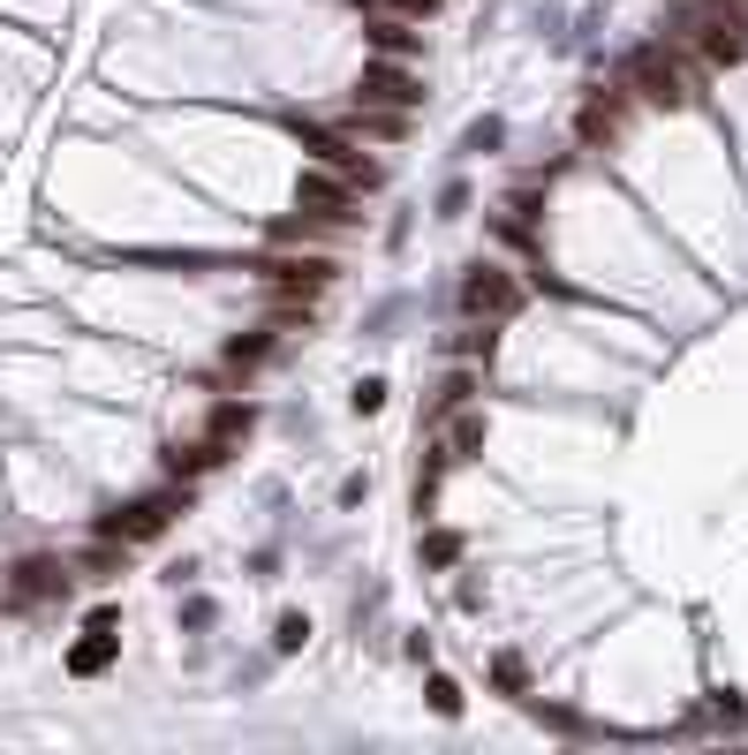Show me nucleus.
I'll list each match as a JSON object with an SVG mask.
<instances>
[{
  "label": "nucleus",
  "instance_id": "6",
  "mask_svg": "<svg viewBox=\"0 0 748 755\" xmlns=\"http://www.w3.org/2000/svg\"><path fill=\"white\" fill-rule=\"evenodd\" d=\"M53 597H69V559H45V551L16 559V575H8V589H0V604H16V612L53 604Z\"/></svg>",
  "mask_w": 748,
  "mask_h": 755
},
{
  "label": "nucleus",
  "instance_id": "17",
  "mask_svg": "<svg viewBox=\"0 0 748 755\" xmlns=\"http://www.w3.org/2000/svg\"><path fill=\"white\" fill-rule=\"evenodd\" d=\"M423 695H431V711H439V717H461V687L447 680V672H431V687H423Z\"/></svg>",
  "mask_w": 748,
  "mask_h": 755
},
{
  "label": "nucleus",
  "instance_id": "21",
  "mask_svg": "<svg viewBox=\"0 0 748 755\" xmlns=\"http://www.w3.org/2000/svg\"><path fill=\"white\" fill-rule=\"evenodd\" d=\"M265 355H273V340H235V348H227V363H243V371L265 363Z\"/></svg>",
  "mask_w": 748,
  "mask_h": 755
},
{
  "label": "nucleus",
  "instance_id": "8",
  "mask_svg": "<svg viewBox=\"0 0 748 755\" xmlns=\"http://www.w3.org/2000/svg\"><path fill=\"white\" fill-rule=\"evenodd\" d=\"M348 205H356V182H340V174H326V167H310L303 189H295V211H318L332 227H348Z\"/></svg>",
  "mask_w": 748,
  "mask_h": 755
},
{
  "label": "nucleus",
  "instance_id": "24",
  "mask_svg": "<svg viewBox=\"0 0 748 755\" xmlns=\"http://www.w3.org/2000/svg\"><path fill=\"white\" fill-rule=\"evenodd\" d=\"M371 408H386V385H378V377H363V385H356V416H371Z\"/></svg>",
  "mask_w": 748,
  "mask_h": 755
},
{
  "label": "nucleus",
  "instance_id": "1",
  "mask_svg": "<svg viewBox=\"0 0 748 755\" xmlns=\"http://www.w3.org/2000/svg\"><path fill=\"white\" fill-rule=\"evenodd\" d=\"M621 76H627V91H635V99H650V106H665V114H680V106L696 99V76H688V69H680L665 45H635Z\"/></svg>",
  "mask_w": 748,
  "mask_h": 755
},
{
  "label": "nucleus",
  "instance_id": "3",
  "mask_svg": "<svg viewBox=\"0 0 748 755\" xmlns=\"http://www.w3.org/2000/svg\"><path fill=\"white\" fill-rule=\"evenodd\" d=\"M356 106H386V114H416L423 106V76L409 61H363V84H356Z\"/></svg>",
  "mask_w": 748,
  "mask_h": 755
},
{
  "label": "nucleus",
  "instance_id": "9",
  "mask_svg": "<svg viewBox=\"0 0 748 755\" xmlns=\"http://www.w3.org/2000/svg\"><path fill=\"white\" fill-rule=\"evenodd\" d=\"M582 144H613V136H621V91H597V99H590V106H582Z\"/></svg>",
  "mask_w": 748,
  "mask_h": 755
},
{
  "label": "nucleus",
  "instance_id": "10",
  "mask_svg": "<svg viewBox=\"0 0 748 755\" xmlns=\"http://www.w3.org/2000/svg\"><path fill=\"white\" fill-rule=\"evenodd\" d=\"M106 658H114V612H91V642H76L69 665L76 672H106Z\"/></svg>",
  "mask_w": 748,
  "mask_h": 755
},
{
  "label": "nucleus",
  "instance_id": "5",
  "mask_svg": "<svg viewBox=\"0 0 748 755\" xmlns=\"http://www.w3.org/2000/svg\"><path fill=\"white\" fill-rule=\"evenodd\" d=\"M189 506V492H152V499H136V506H122V514H106L99 521V537H114V545H152L166 521Z\"/></svg>",
  "mask_w": 748,
  "mask_h": 755
},
{
  "label": "nucleus",
  "instance_id": "7",
  "mask_svg": "<svg viewBox=\"0 0 748 755\" xmlns=\"http://www.w3.org/2000/svg\"><path fill=\"white\" fill-rule=\"evenodd\" d=\"M461 310L499 325V318H514V310H522V288H514L499 265H469V272H461Z\"/></svg>",
  "mask_w": 748,
  "mask_h": 755
},
{
  "label": "nucleus",
  "instance_id": "14",
  "mask_svg": "<svg viewBox=\"0 0 748 755\" xmlns=\"http://www.w3.org/2000/svg\"><path fill=\"white\" fill-rule=\"evenodd\" d=\"M484 454V416H454V438H447V462H469Z\"/></svg>",
  "mask_w": 748,
  "mask_h": 755
},
{
  "label": "nucleus",
  "instance_id": "19",
  "mask_svg": "<svg viewBox=\"0 0 748 755\" xmlns=\"http://www.w3.org/2000/svg\"><path fill=\"white\" fill-rule=\"evenodd\" d=\"M454 355H492V318H477V325L454 340Z\"/></svg>",
  "mask_w": 748,
  "mask_h": 755
},
{
  "label": "nucleus",
  "instance_id": "15",
  "mask_svg": "<svg viewBox=\"0 0 748 755\" xmlns=\"http://www.w3.org/2000/svg\"><path fill=\"white\" fill-rule=\"evenodd\" d=\"M499 144H506V122H499V114L469 122V136H461V152H499Z\"/></svg>",
  "mask_w": 748,
  "mask_h": 755
},
{
  "label": "nucleus",
  "instance_id": "20",
  "mask_svg": "<svg viewBox=\"0 0 748 755\" xmlns=\"http://www.w3.org/2000/svg\"><path fill=\"white\" fill-rule=\"evenodd\" d=\"M303 634H310V620H303V612H280V628H273V642H280V650H303Z\"/></svg>",
  "mask_w": 748,
  "mask_h": 755
},
{
  "label": "nucleus",
  "instance_id": "23",
  "mask_svg": "<svg viewBox=\"0 0 748 755\" xmlns=\"http://www.w3.org/2000/svg\"><path fill=\"white\" fill-rule=\"evenodd\" d=\"M461 211H469V189L447 182V189H439V219H461Z\"/></svg>",
  "mask_w": 748,
  "mask_h": 755
},
{
  "label": "nucleus",
  "instance_id": "13",
  "mask_svg": "<svg viewBox=\"0 0 748 755\" xmlns=\"http://www.w3.org/2000/svg\"><path fill=\"white\" fill-rule=\"evenodd\" d=\"M371 45L386 53V61H409V53H416L423 39H416L409 23H393V15H386V23H371Z\"/></svg>",
  "mask_w": 748,
  "mask_h": 755
},
{
  "label": "nucleus",
  "instance_id": "11",
  "mask_svg": "<svg viewBox=\"0 0 748 755\" xmlns=\"http://www.w3.org/2000/svg\"><path fill=\"white\" fill-rule=\"evenodd\" d=\"M227 462V446H219V438H197V446H174V476H205V468H219Z\"/></svg>",
  "mask_w": 748,
  "mask_h": 755
},
{
  "label": "nucleus",
  "instance_id": "16",
  "mask_svg": "<svg viewBox=\"0 0 748 755\" xmlns=\"http://www.w3.org/2000/svg\"><path fill=\"white\" fill-rule=\"evenodd\" d=\"M454 559H461L454 529H431V537H423V567H454Z\"/></svg>",
  "mask_w": 748,
  "mask_h": 755
},
{
  "label": "nucleus",
  "instance_id": "22",
  "mask_svg": "<svg viewBox=\"0 0 748 755\" xmlns=\"http://www.w3.org/2000/svg\"><path fill=\"white\" fill-rule=\"evenodd\" d=\"M469 393H477V377H469V371H454V377H447V393H439V408H461Z\"/></svg>",
  "mask_w": 748,
  "mask_h": 755
},
{
  "label": "nucleus",
  "instance_id": "2",
  "mask_svg": "<svg viewBox=\"0 0 748 755\" xmlns=\"http://www.w3.org/2000/svg\"><path fill=\"white\" fill-rule=\"evenodd\" d=\"M257 280L280 294V318H310V302L332 288V257H273V265H257Z\"/></svg>",
  "mask_w": 748,
  "mask_h": 755
},
{
  "label": "nucleus",
  "instance_id": "25",
  "mask_svg": "<svg viewBox=\"0 0 748 755\" xmlns=\"http://www.w3.org/2000/svg\"><path fill=\"white\" fill-rule=\"evenodd\" d=\"M386 8H416V15H431V8H439V0H386Z\"/></svg>",
  "mask_w": 748,
  "mask_h": 755
},
{
  "label": "nucleus",
  "instance_id": "26",
  "mask_svg": "<svg viewBox=\"0 0 748 755\" xmlns=\"http://www.w3.org/2000/svg\"><path fill=\"white\" fill-rule=\"evenodd\" d=\"M734 8H748V0H734Z\"/></svg>",
  "mask_w": 748,
  "mask_h": 755
},
{
  "label": "nucleus",
  "instance_id": "4",
  "mask_svg": "<svg viewBox=\"0 0 748 755\" xmlns=\"http://www.w3.org/2000/svg\"><path fill=\"white\" fill-rule=\"evenodd\" d=\"M303 152H310V159H318L326 174H340V182H356V189H378V159H363V152H356V136H348V128L303 122Z\"/></svg>",
  "mask_w": 748,
  "mask_h": 755
},
{
  "label": "nucleus",
  "instance_id": "18",
  "mask_svg": "<svg viewBox=\"0 0 748 755\" xmlns=\"http://www.w3.org/2000/svg\"><path fill=\"white\" fill-rule=\"evenodd\" d=\"M492 680L506 687V695H522V687H530V665H522V658L506 650V658H492Z\"/></svg>",
  "mask_w": 748,
  "mask_h": 755
},
{
  "label": "nucleus",
  "instance_id": "12",
  "mask_svg": "<svg viewBox=\"0 0 748 755\" xmlns=\"http://www.w3.org/2000/svg\"><path fill=\"white\" fill-rule=\"evenodd\" d=\"M249 423H257V408H249V401H219V408H212V438H219V446H235Z\"/></svg>",
  "mask_w": 748,
  "mask_h": 755
}]
</instances>
